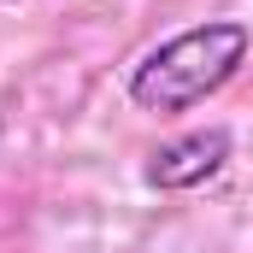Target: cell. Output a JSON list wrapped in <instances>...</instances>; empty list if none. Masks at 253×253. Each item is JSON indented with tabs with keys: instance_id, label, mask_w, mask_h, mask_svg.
I'll use <instances>...</instances> for the list:
<instances>
[{
	"instance_id": "cell-1",
	"label": "cell",
	"mask_w": 253,
	"mask_h": 253,
	"mask_svg": "<svg viewBox=\"0 0 253 253\" xmlns=\"http://www.w3.org/2000/svg\"><path fill=\"white\" fill-rule=\"evenodd\" d=\"M248 47H253L248 24L206 18L183 36L159 42L153 53H141V65L129 71V100L141 112H189L248 65Z\"/></svg>"
},
{
	"instance_id": "cell-2",
	"label": "cell",
	"mask_w": 253,
	"mask_h": 253,
	"mask_svg": "<svg viewBox=\"0 0 253 253\" xmlns=\"http://www.w3.org/2000/svg\"><path fill=\"white\" fill-rule=\"evenodd\" d=\"M224 159H230V129H189V135L153 147V159H147L141 177H147L153 189L177 194V189H200L206 177H218Z\"/></svg>"
}]
</instances>
